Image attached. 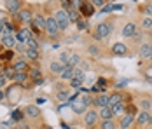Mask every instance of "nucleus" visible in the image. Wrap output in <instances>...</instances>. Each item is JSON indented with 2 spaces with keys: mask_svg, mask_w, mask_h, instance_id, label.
<instances>
[{
  "mask_svg": "<svg viewBox=\"0 0 152 129\" xmlns=\"http://www.w3.org/2000/svg\"><path fill=\"white\" fill-rule=\"evenodd\" d=\"M114 30V25L112 23H100L96 30H94V33H93V37L96 39V40H102V39H105L107 35H110V31Z\"/></svg>",
  "mask_w": 152,
  "mask_h": 129,
  "instance_id": "nucleus-1",
  "label": "nucleus"
},
{
  "mask_svg": "<svg viewBox=\"0 0 152 129\" xmlns=\"http://www.w3.org/2000/svg\"><path fill=\"white\" fill-rule=\"evenodd\" d=\"M54 19H56V23L60 25V30H61V31H63V30H66V28H68V25H70L68 14H66V11H63V9L56 11V14H54Z\"/></svg>",
  "mask_w": 152,
  "mask_h": 129,
  "instance_id": "nucleus-2",
  "label": "nucleus"
},
{
  "mask_svg": "<svg viewBox=\"0 0 152 129\" xmlns=\"http://www.w3.org/2000/svg\"><path fill=\"white\" fill-rule=\"evenodd\" d=\"M46 30H47V33H49V37H56V35L61 31L60 25H58V23H56V19H54V16L46 19Z\"/></svg>",
  "mask_w": 152,
  "mask_h": 129,
  "instance_id": "nucleus-3",
  "label": "nucleus"
},
{
  "mask_svg": "<svg viewBox=\"0 0 152 129\" xmlns=\"http://www.w3.org/2000/svg\"><path fill=\"white\" fill-rule=\"evenodd\" d=\"M98 120V112L96 110H86L84 112V124L86 126H94Z\"/></svg>",
  "mask_w": 152,
  "mask_h": 129,
  "instance_id": "nucleus-4",
  "label": "nucleus"
},
{
  "mask_svg": "<svg viewBox=\"0 0 152 129\" xmlns=\"http://www.w3.org/2000/svg\"><path fill=\"white\" fill-rule=\"evenodd\" d=\"M70 106H72V110H74L75 114H79V115L84 114V112H86V108H88V106L84 105V101H82V98H80V96L72 101V103H70Z\"/></svg>",
  "mask_w": 152,
  "mask_h": 129,
  "instance_id": "nucleus-5",
  "label": "nucleus"
},
{
  "mask_svg": "<svg viewBox=\"0 0 152 129\" xmlns=\"http://www.w3.org/2000/svg\"><path fill=\"white\" fill-rule=\"evenodd\" d=\"M5 5H7V11L12 14H18L21 11V0H5Z\"/></svg>",
  "mask_w": 152,
  "mask_h": 129,
  "instance_id": "nucleus-6",
  "label": "nucleus"
},
{
  "mask_svg": "<svg viewBox=\"0 0 152 129\" xmlns=\"http://www.w3.org/2000/svg\"><path fill=\"white\" fill-rule=\"evenodd\" d=\"M30 39H31V31L28 28H21L19 31H18V37H16V40H18V42L26 44Z\"/></svg>",
  "mask_w": 152,
  "mask_h": 129,
  "instance_id": "nucleus-7",
  "label": "nucleus"
},
{
  "mask_svg": "<svg viewBox=\"0 0 152 129\" xmlns=\"http://www.w3.org/2000/svg\"><path fill=\"white\" fill-rule=\"evenodd\" d=\"M12 68H14V72H28V61L23 59V58H19L18 61H14Z\"/></svg>",
  "mask_w": 152,
  "mask_h": 129,
  "instance_id": "nucleus-8",
  "label": "nucleus"
},
{
  "mask_svg": "<svg viewBox=\"0 0 152 129\" xmlns=\"http://www.w3.org/2000/svg\"><path fill=\"white\" fill-rule=\"evenodd\" d=\"M79 12L84 16V17H89V16H93V12H94V7H93V4H89V2L84 0V4H82V7L79 9Z\"/></svg>",
  "mask_w": 152,
  "mask_h": 129,
  "instance_id": "nucleus-9",
  "label": "nucleus"
},
{
  "mask_svg": "<svg viewBox=\"0 0 152 129\" xmlns=\"http://www.w3.org/2000/svg\"><path fill=\"white\" fill-rule=\"evenodd\" d=\"M140 58L142 59H152V45H149V44L140 45Z\"/></svg>",
  "mask_w": 152,
  "mask_h": 129,
  "instance_id": "nucleus-10",
  "label": "nucleus"
},
{
  "mask_svg": "<svg viewBox=\"0 0 152 129\" xmlns=\"http://www.w3.org/2000/svg\"><path fill=\"white\" fill-rule=\"evenodd\" d=\"M93 105H94V106H98V108L107 106V105H108V96H107V94H98V96L93 100Z\"/></svg>",
  "mask_w": 152,
  "mask_h": 129,
  "instance_id": "nucleus-11",
  "label": "nucleus"
},
{
  "mask_svg": "<svg viewBox=\"0 0 152 129\" xmlns=\"http://www.w3.org/2000/svg\"><path fill=\"white\" fill-rule=\"evenodd\" d=\"M122 100H124V98H122L121 93H112V94L108 96V105H107V106H108V108H112L114 105H117V103H122Z\"/></svg>",
  "mask_w": 152,
  "mask_h": 129,
  "instance_id": "nucleus-12",
  "label": "nucleus"
},
{
  "mask_svg": "<svg viewBox=\"0 0 152 129\" xmlns=\"http://www.w3.org/2000/svg\"><path fill=\"white\" fill-rule=\"evenodd\" d=\"M112 52H114L115 56H124V54L128 52V47H126L124 44L117 42V44H114V45H112Z\"/></svg>",
  "mask_w": 152,
  "mask_h": 129,
  "instance_id": "nucleus-13",
  "label": "nucleus"
},
{
  "mask_svg": "<svg viewBox=\"0 0 152 129\" xmlns=\"http://www.w3.org/2000/svg\"><path fill=\"white\" fill-rule=\"evenodd\" d=\"M74 66H70V65H66L65 68H63V72L60 73V77L63 79V80H72L74 79Z\"/></svg>",
  "mask_w": 152,
  "mask_h": 129,
  "instance_id": "nucleus-14",
  "label": "nucleus"
},
{
  "mask_svg": "<svg viewBox=\"0 0 152 129\" xmlns=\"http://www.w3.org/2000/svg\"><path fill=\"white\" fill-rule=\"evenodd\" d=\"M25 115H28L30 119H37V117L40 115V110H39V106H35V105H28V106L25 108Z\"/></svg>",
  "mask_w": 152,
  "mask_h": 129,
  "instance_id": "nucleus-15",
  "label": "nucleus"
},
{
  "mask_svg": "<svg viewBox=\"0 0 152 129\" xmlns=\"http://www.w3.org/2000/svg\"><path fill=\"white\" fill-rule=\"evenodd\" d=\"M137 33V25L135 23H128L124 28H122V35L124 37H133Z\"/></svg>",
  "mask_w": 152,
  "mask_h": 129,
  "instance_id": "nucleus-16",
  "label": "nucleus"
},
{
  "mask_svg": "<svg viewBox=\"0 0 152 129\" xmlns=\"http://www.w3.org/2000/svg\"><path fill=\"white\" fill-rule=\"evenodd\" d=\"M28 80V72H16L14 73V84H25Z\"/></svg>",
  "mask_w": 152,
  "mask_h": 129,
  "instance_id": "nucleus-17",
  "label": "nucleus"
},
{
  "mask_svg": "<svg viewBox=\"0 0 152 129\" xmlns=\"http://www.w3.org/2000/svg\"><path fill=\"white\" fill-rule=\"evenodd\" d=\"M98 117H102L103 120H112V119H114V114H112V110H110L108 106H103V108H100Z\"/></svg>",
  "mask_w": 152,
  "mask_h": 129,
  "instance_id": "nucleus-18",
  "label": "nucleus"
},
{
  "mask_svg": "<svg viewBox=\"0 0 152 129\" xmlns=\"http://www.w3.org/2000/svg\"><path fill=\"white\" fill-rule=\"evenodd\" d=\"M16 44H18V40H16L14 37H2V45H4V47H7V49L16 47Z\"/></svg>",
  "mask_w": 152,
  "mask_h": 129,
  "instance_id": "nucleus-19",
  "label": "nucleus"
},
{
  "mask_svg": "<svg viewBox=\"0 0 152 129\" xmlns=\"http://www.w3.org/2000/svg\"><path fill=\"white\" fill-rule=\"evenodd\" d=\"M135 120V115H122V119H121V129H128L129 128V124Z\"/></svg>",
  "mask_w": 152,
  "mask_h": 129,
  "instance_id": "nucleus-20",
  "label": "nucleus"
},
{
  "mask_svg": "<svg viewBox=\"0 0 152 129\" xmlns=\"http://www.w3.org/2000/svg\"><path fill=\"white\" fill-rule=\"evenodd\" d=\"M18 17H19V21H23V23H30L31 21V12L28 11V9L19 11V12H18Z\"/></svg>",
  "mask_w": 152,
  "mask_h": 129,
  "instance_id": "nucleus-21",
  "label": "nucleus"
},
{
  "mask_svg": "<svg viewBox=\"0 0 152 129\" xmlns=\"http://www.w3.org/2000/svg\"><path fill=\"white\" fill-rule=\"evenodd\" d=\"M49 68H51V72L53 73H61L63 72V68H65V65H63L61 61H53V63L49 65Z\"/></svg>",
  "mask_w": 152,
  "mask_h": 129,
  "instance_id": "nucleus-22",
  "label": "nucleus"
},
{
  "mask_svg": "<svg viewBox=\"0 0 152 129\" xmlns=\"http://www.w3.org/2000/svg\"><path fill=\"white\" fill-rule=\"evenodd\" d=\"M137 122H138V126H143V124H147V122H149V112L142 110V112L138 114V117H137Z\"/></svg>",
  "mask_w": 152,
  "mask_h": 129,
  "instance_id": "nucleus-23",
  "label": "nucleus"
},
{
  "mask_svg": "<svg viewBox=\"0 0 152 129\" xmlns=\"http://www.w3.org/2000/svg\"><path fill=\"white\" fill-rule=\"evenodd\" d=\"M30 79L33 82H39V80H44L42 79V72L39 70V68H31L30 70Z\"/></svg>",
  "mask_w": 152,
  "mask_h": 129,
  "instance_id": "nucleus-24",
  "label": "nucleus"
},
{
  "mask_svg": "<svg viewBox=\"0 0 152 129\" xmlns=\"http://www.w3.org/2000/svg\"><path fill=\"white\" fill-rule=\"evenodd\" d=\"M31 21H33V25L37 26V30H42V28H46V19H44L42 16H35V17H33Z\"/></svg>",
  "mask_w": 152,
  "mask_h": 129,
  "instance_id": "nucleus-25",
  "label": "nucleus"
},
{
  "mask_svg": "<svg viewBox=\"0 0 152 129\" xmlns=\"http://www.w3.org/2000/svg\"><path fill=\"white\" fill-rule=\"evenodd\" d=\"M25 56L28 58L30 61H37L39 59V51L37 49H26L25 51Z\"/></svg>",
  "mask_w": 152,
  "mask_h": 129,
  "instance_id": "nucleus-26",
  "label": "nucleus"
},
{
  "mask_svg": "<svg viewBox=\"0 0 152 129\" xmlns=\"http://www.w3.org/2000/svg\"><path fill=\"white\" fill-rule=\"evenodd\" d=\"M11 119H12V122H21V120L25 119V112H21V110H14V112L11 114Z\"/></svg>",
  "mask_w": 152,
  "mask_h": 129,
  "instance_id": "nucleus-27",
  "label": "nucleus"
},
{
  "mask_svg": "<svg viewBox=\"0 0 152 129\" xmlns=\"http://www.w3.org/2000/svg\"><path fill=\"white\" fill-rule=\"evenodd\" d=\"M2 35L4 37H14V26L9 25V23H5V28H4V33Z\"/></svg>",
  "mask_w": 152,
  "mask_h": 129,
  "instance_id": "nucleus-28",
  "label": "nucleus"
},
{
  "mask_svg": "<svg viewBox=\"0 0 152 129\" xmlns=\"http://www.w3.org/2000/svg\"><path fill=\"white\" fill-rule=\"evenodd\" d=\"M110 110H112L114 117H115V115H119V114H122V112H124V103H117V105H114Z\"/></svg>",
  "mask_w": 152,
  "mask_h": 129,
  "instance_id": "nucleus-29",
  "label": "nucleus"
},
{
  "mask_svg": "<svg viewBox=\"0 0 152 129\" xmlns=\"http://www.w3.org/2000/svg\"><path fill=\"white\" fill-rule=\"evenodd\" d=\"M56 100L58 101H68L70 100V93H68V91H60V93L56 94Z\"/></svg>",
  "mask_w": 152,
  "mask_h": 129,
  "instance_id": "nucleus-30",
  "label": "nucleus"
},
{
  "mask_svg": "<svg viewBox=\"0 0 152 129\" xmlns=\"http://www.w3.org/2000/svg\"><path fill=\"white\" fill-rule=\"evenodd\" d=\"M79 63H80V56H79V54H70V59H68V65L75 68V66L79 65Z\"/></svg>",
  "mask_w": 152,
  "mask_h": 129,
  "instance_id": "nucleus-31",
  "label": "nucleus"
},
{
  "mask_svg": "<svg viewBox=\"0 0 152 129\" xmlns=\"http://www.w3.org/2000/svg\"><path fill=\"white\" fill-rule=\"evenodd\" d=\"M122 5L121 4H112V5H107L103 7V12H112V11H121Z\"/></svg>",
  "mask_w": 152,
  "mask_h": 129,
  "instance_id": "nucleus-32",
  "label": "nucleus"
},
{
  "mask_svg": "<svg viewBox=\"0 0 152 129\" xmlns=\"http://www.w3.org/2000/svg\"><path fill=\"white\" fill-rule=\"evenodd\" d=\"M66 14H68V19H70V23L79 19V11H77V9H70V11H68Z\"/></svg>",
  "mask_w": 152,
  "mask_h": 129,
  "instance_id": "nucleus-33",
  "label": "nucleus"
},
{
  "mask_svg": "<svg viewBox=\"0 0 152 129\" xmlns=\"http://www.w3.org/2000/svg\"><path fill=\"white\" fill-rule=\"evenodd\" d=\"M25 45H26V49H37V51H39V42H37L33 37H31V39H30L26 44H25Z\"/></svg>",
  "mask_w": 152,
  "mask_h": 129,
  "instance_id": "nucleus-34",
  "label": "nucleus"
},
{
  "mask_svg": "<svg viewBox=\"0 0 152 129\" xmlns=\"http://www.w3.org/2000/svg\"><path fill=\"white\" fill-rule=\"evenodd\" d=\"M117 126H115V122L114 120H103L102 122V129H115Z\"/></svg>",
  "mask_w": 152,
  "mask_h": 129,
  "instance_id": "nucleus-35",
  "label": "nucleus"
},
{
  "mask_svg": "<svg viewBox=\"0 0 152 129\" xmlns=\"http://www.w3.org/2000/svg\"><path fill=\"white\" fill-rule=\"evenodd\" d=\"M142 26H143L145 30H151V28H152V17H149V16H147V17H143V21H142Z\"/></svg>",
  "mask_w": 152,
  "mask_h": 129,
  "instance_id": "nucleus-36",
  "label": "nucleus"
},
{
  "mask_svg": "<svg viewBox=\"0 0 152 129\" xmlns=\"http://www.w3.org/2000/svg\"><path fill=\"white\" fill-rule=\"evenodd\" d=\"M82 84H84V80H79V79H72L70 80V86L74 87V89H80Z\"/></svg>",
  "mask_w": 152,
  "mask_h": 129,
  "instance_id": "nucleus-37",
  "label": "nucleus"
},
{
  "mask_svg": "<svg viewBox=\"0 0 152 129\" xmlns=\"http://www.w3.org/2000/svg\"><path fill=\"white\" fill-rule=\"evenodd\" d=\"M14 58V52L12 51H7V52H4L2 56H0V59H4V61H11Z\"/></svg>",
  "mask_w": 152,
  "mask_h": 129,
  "instance_id": "nucleus-38",
  "label": "nucleus"
},
{
  "mask_svg": "<svg viewBox=\"0 0 152 129\" xmlns=\"http://www.w3.org/2000/svg\"><path fill=\"white\" fill-rule=\"evenodd\" d=\"M14 68H12V66H11V68H7V70H5V72H4V77H5V79H14Z\"/></svg>",
  "mask_w": 152,
  "mask_h": 129,
  "instance_id": "nucleus-39",
  "label": "nucleus"
},
{
  "mask_svg": "<svg viewBox=\"0 0 152 129\" xmlns=\"http://www.w3.org/2000/svg\"><path fill=\"white\" fill-rule=\"evenodd\" d=\"M68 59H70V52H63V54L60 56V61L65 65V66L68 65Z\"/></svg>",
  "mask_w": 152,
  "mask_h": 129,
  "instance_id": "nucleus-40",
  "label": "nucleus"
},
{
  "mask_svg": "<svg viewBox=\"0 0 152 129\" xmlns=\"http://www.w3.org/2000/svg\"><path fill=\"white\" fill-rule=\"evenodd\" d=\"M74 79L84 80V72H82V70H79V68H75V70H74Z\"/></svg>",
  "mask_w": 152,
  "mask_h": 129,
  "instance_id": "nucleus-41",
  "label": "nucleus"
},
{
  "mask_svg": "<svg viewBox=\"0 0 152 129\" xmlns=\"http://www.w3.org/2000/svg\"><path fill=\"white\" fill-rule=\"evenodd\" d=\"M70 4H72V7H74V9H77V11H79V9L82 7V4H84V0H72Z\"/></svg>",
  "mask_w": 152,
  "mask_h": 129,
  "instance_id": "nucleus-42",
  "label": "nucleus"
},
{
  "mask_svg": "<svg viewBox=\"0 0 152 129\" xmlns=\"http://www.w3.org/2000/svg\"><path fill=\"white\" fill-rule=\"evenodd\" d=\"M77 28L79 30H88V23L82 19H77Z\"/></svg>",
  "mask_w": 152,
  "mask_h": 129,
  "instance_id": "nucleus-43",
  "label": "nucleus"
},
{
  "mask_svg": "<svg viewBox=\"0 0 152 129\" xmlns=\"http://www.w3.org/2000/svg\"><path fill=\"white\" fill-rule=\"evenodd\" d=\"M151 106H152L151 100H143V101H142V108H143V110H145V112H147V110H149V108H151Z\"/></svg>",
  "mask_w": 152,
  "mask_h": 129,
  "instance_id": "nucleus-44",
  "label": "nucleus"
},
{
  "mask_svg": "<svg viewBox=\"0 0 152 129\" xmlns=\"http://www.w3.org/2000/svg\"><path fill=\"white\" fill-rule=\"evenodd\" d=\"M126 114L128 115H137V108H135L133 105H129V106L126 108Z\"/></svg>",
  "mask_w": 152,
  "mask_h": 129,
  "instance_id": "nucleus-45",
  "label": "nucleus"
},
{
  "mask_svg": "<svg viewBox=\"0 0 152 129\" xmlns=\"http://www.w3.org/2000/svg\"><path fill=\"white\" fill-rule=\"evenodd\" d=\"M80 98H82V101H84V105H86V106H89V105L93 103V100L89 98V96H80Z\"/></svg>",
  "mask_w": 152,
  "mask_h": 129,
  "instance_id": "nucleus-46",
  "label": "nucleus"
},
{
  "mask_svg": "<svg viewBox=\"0 0 152 129\" xmlns=\"http://www.w3.org/2000/svg\"><path fill=\"white\" fill-rule=\"evenodd\" d=\"M23 45H25L23 42H18V44H16V49H18L19 52H25V51H26V47H23Z\"/></svg>",
  "mask_w": 152,
  "mask_h": 129,
  "instance_id": "nucleus-47",
  "label": "nucleus"
},
{
  "mask_svg": "<svg viewBox=\"0 0 152 129\" xmlns=\"http://www.w3.org/2000/svg\"><path fill=\"white\" fill-rule=\"evenodd\" d=\"M93 5H98V7H102L103 4H105V0H91Z\"/></svg>",
  "mask_w": 152,
  "mask_h": 129,
  "instance_id": "nucleus-48",
  "label": "nucleus"
},
{
  "mask_svg": "<svg viewBox=\"0 0 152 129\" xmlns=\"http://www.w3.org/2000/svg\"><path fill=\"white\" fill-rule=\"evenodd\" d=\"M89 52L96 56V54H98V47H96V45H91V47H89Z\"/></svg>",
  "mask_w": 152,
  "mask_h": 129,
  "instance_id": "nucleus-49",
  "label": "nucleus"
},
{
  "mask_svg": "<svg viewBox=\"0 0 152 129\" xmlns=\"http://www.w3.org/2000/svg\"><path fill=\"white\" fill-rule=\"evenodd\" d=\"M4 28H5V19H0V35L4 33Z\"/></svg>",
  "mask_w": 152,
  "mask_h": 129,
  "instance_id": "nucleus-50",
  "label": "nucleus"
},
{
  "mask_svg": "<svg viewBox=\"0 0 152 129\" xmlns=\"http://www.w3.org/2000/svg\"><path fill=\"white\" fill-rule=\"evenodd\" d=\"M5 80H7V79H5L4 75H0V87H4V86H5Z\"/></svg>",
  "mask_w": 152,
  "mask_h": 129,
  "instance_id": "nucleus-51",
  "label": "nucleus"
},
{
  "mask_svg": "<svg viewBox=\"0 0 152 129\" xmlns=\"http://www.w3.org/2000/svg\"><path fill=\"white\" fill-rule=\"evenodd\" d=\"M124 86H128V80H121V82L117 84V87H119V89H122Z\"/></svg>",
  "mask_w": 152,
  "mask_h": 129,
  "instance_id": "nucleus-52",
  "label": "nucleus"
},
{
  "mask_svg": "<svg viewBox=\"0 0 152 129\" xmlns=\"http://www.w3.org/2000/svg\"><path fill=\"white\" fill-rule=\"evenodd\" d=\"M46 103V98H37V105H44Z\"/></svg>",
  "mask_w": 152,
  "mask_h": 129,
  "instance_id": "nucleus-53",
  "label": "nucleus"
},
{
  "mask_svg": "<svg viewBox=\"0 0 152 129\" xmlns=\"http://www.w3.org/2000/svg\"><path fill=\"white\" fill-rule=\"evenodd\" d=\"M5 100V93H4V91H2V89H0V103H2V101Z\"/></svg>",
  "mask_w": 152,
  "mask_h": 129,
  "instance_id": "nucleus-54",
  "label": "nucleus"
},
{
  "mask_svg": "<svg viewBox=\"0 0 152 129\" xmlns=\"http://www.w3.org/2000/svg\"><path fill=\"white\" fill-rule=\"evenodd\" d=\"M149 122L152 124V114H149Z\"/></svg>",
  "mask_w": 152,
  "mask_h": 129,
  "instance_id": "nucleus-55",
  "label": "nucleus"
},
{
  "mask_svg": "<svg viewBox=\"0 0 152 129\" xmlns=\"http://www.w3.org/2000/svg\"><path fill=\"white\" fill-rule=\"evenodd\" d=\"M0 129H7V128H5V126H0Z\"/></svg>",
  "mask_w": 152,
  "mask_h": 129,
  "instance_id": "nucleus-56",
  "label": "nucleus"
},
{
  "mask_svg": "<svg viewBox=\"0 0 152 129\" xmlns=\"http://www.w3.org/2000/svg\"><path fill=\"white\" fill-rule=\"evenodd\" d=\"M40 129H42V128H40Z\"/></svg>",
  "mask_w": 152,
  "mask_h": 129,
  "instance_id": "nucleus-57",
  "label": "nucleus"
},
{
  "mask_svg": "<svg viewBox=\"0 0 152 129\" xmlns=\"http://www.w3.org/2000/svg\"><path fill=\"white\" fill-rule=\"evenodd\" d=\"M14 129H16V128H14Z\"/></svg>",
  "mask_w": 152,
  "mask_h": 129,
  "instance_id": "nucleus-58",
  "label": "nucleus"
}]
</instances>
